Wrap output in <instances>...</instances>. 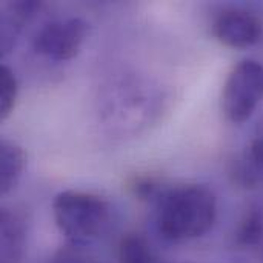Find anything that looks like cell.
<instances>
[{
  "mask_svg": "<svg viewBox=\"0 0 263 263\" xmlns=\"http://www.w3.org/2000/svg\"><path fill=\"white\" fill-rule=\"evenodd\" d=\"M263 234V214L259 210H251L245 220L242 222L239 233H237V242L240 245H254Z\"/></svg>",
  "mask_w": 263,
  "mask_h": 263,
  "instance_id": "9",
  "label": "cell"
},
{
  "mask_svg": "<svg viewBox=\"0 0 263 263\" xmlns=\"http://www.w3.org/2000/svg\"><path fill=\"white\" fill-rule=\"evenodd\" d=\"M129 190L133 191V194L140 199V200H151V199H157L160 200V197L165 194V190L159 180H156L154 177H148V176H139L134 177L129 182Z\"/></svg>",
  "mask_w": 263,
  "mask_h": 263,
  "instance_id": "10",
  "label": "cell"
},
{
  "mask_svg": "<svg viewBox=\"0 0 263 263\" xmlns=\"http://www.w3.org/2000/svg\"><path fill=\"white\" fill-rule=\"evenodd\" d=\"M257 137H263V119L259 122V126H257Z\"/></svg>",
  "mask_w": 263,
  "mask_h": 263,
  "instance_id": "12",
  "label": "cell"
},
{
  "mask_svg": "<svg viewBox=\"0 0 263 263\" xmlns=\"http://www.w3.org/2000/svg\"><path fill=\"white\" fill-rule=\"evenodd\" d=\"M26 163L25 151L11 140L0 143V191L6 194L11 191L22 177Z\"/></svg>",
  "mask_w": 263,
  "mask_h": 263,
  "instance_id": "6",
  "label": "cell"
},
{
  "mask_svg": "<svg viewBox=\"0 0 263 263\" xmlns=\"http://www.w3.org/2000/svg\"><path fill=\"white\" fill-rule=\"evenodd\" d=\"M120 263H154L148 243L140 236H126L119 248Z\"/></svg>",
  "mask_w": 263,
  "mask_h": 263,
  "instance_id": "7",
  "label": "cell"
},
{
  "mask_svg": "<svg viewBox=\"0 0 263 263\" xmlns=\"http://www.w3.org/2000/svg\"><path fill=\"white\" fill-rule=\"evenodd\" d=\"M217 214L216 196L202 185L168 188L159 200V231L165 239L182 242L203 236Z\"/></svg>",
  "mask_w": 263,
  "mask_h": 263,
  "instance_id": "1",
  "label": "cell"
},
{
  "mask_svg": "<svg viewBox=\"0 0 263 263\" xmlns=\"http://www.w3.org/2000/svg\"><path fill=\"white\" fill-rule=\"evenodd\" d=\"M263 99V65L256 60L240 62L228 76L223 88V111L233 123L251 117Z\"/></svg>",
  "mask_w": 263,
  "mask_h": 263,
  "instance_id": "3",
  "label": "cell"
},
{
  "mask_svg": "<svg viewBox=\"0 0 263 263\" xmlns=\"http://www.w3.org/2000/svg\"><path fill=\"white\" fill-rule=\"evenodd\" d=\"M51 263H99L96 259H92L91 256H88L86 253L77 250V248H69V250H63L60 251Z\"/></svg>",
  "mask_w": 263,
  "mask_h": 263,
  "instance_id": "11",
  "label": "cell"
},
{
  "mask_svg": "<svg viewBox=\"0 0 263 263\" xmlns=\"http://www.w3.org/2000/svg\"><path fill=\"white\" fill-rule=\"evenodd\" d=\"M54 220L59 230L72 242L83 243L99 237L109 222V203L97 194L63 191L52 203Z\"/></svg>",
  "mask_w": 263,
  "mask_h": 263,
  "instance_id": "2",
  "label": "cell"
},
{
  "mask_svg": "<svg viewBox=\"0 0 263 263\" xmlns=\"http://www.w3.org/2000/svg\"><path fill=\"white\" fill-rule=\"evenodd\" d=\"M213 32L217 40L227 46L248 48L259 42L262 35V22L248 11L230 9L216 18Z\"/></svg>",
  "mask_w": 263,
  "mask_h": 263,
  "instance_id": "5",
  "label": "cell"
},
{
  "mask_svg": "<svg viewBox=\"0 0 263 263\" xmlns=\"http://www.w3.org/2000/svg\"><path fill=\"white\" fill-rule=\"evenodd\" d=\"M17 80L8 66H0V119L5 120L15 103Z\"/></svg>",
  "mask_w": 263,
  "mask_h": 263,
  "instance_id": "8",
  "label": "cell"
},
{
  "mask_svg": "<svg viewBox=\"0 0 263 263\" xmlns=\"http://www.w3.org/2000/svg\"><path fill=\"white\" fill-rule=\"evenodd\" d=\"M88 29V23L82 18H66L48 23L37 32L34 49L57 62L69 60L79 52Z\"/></svg>",
  "mask_w": 263,
  "mask_h": 263,
  "instance_id": "4",
  "label": "cell"
}]
</instances>
